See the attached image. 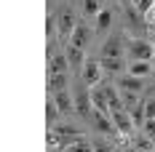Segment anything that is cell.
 <instances>
[{
  "mask_svg": "<svg viewBox=\"0 0 155 152\" xmlns=\"http://www.w3.org/2000/svg\"><path fill=\"white\" fill-rule=\"evenodd\" d=\"M126 51H128L131 61H153L155 59V46L150 40H144V37L128 40V43H126Z\"/></svg>",
  "mask_w": 155,
  "mask_h": 152,
  "instance_id": "cell-1",
  "label": "cell"
},
{
  "mask_svg": "<svg viewBox=\"0 0 155 152\" xmlns=\"http://www.w3.org/2000/svg\"><path fill=\"white\" fill-rule=\"evenodd\" d=\"M110 118H112V123H115V131H118V136L120 139H134V134H137V125H134V120H131V115H128V109H112L110 112Z\"/></svg>",
  "mask_w": 155,
  "mask_h": 152,
  "instance_id": "cell-2",
  "label": "cell"
},
{
  "mask_svg": "<svg viewBox=\"0 0 155 152\" xmlns=\"http://www.w3.org/2000/svg\"><path fill=\"white\" fill-rule=\"evenodd\" d=\"M75 112L80 118H86V120H91L94 115V104H91V88H86V83L83 86H78L75 88Z\"/></svg>",
  "mask_w": 155,
  "mask_h": 152,
  "instance_id": "cell-3",
  "label": "cell"
},
{
  "mask_svg": "<svg viewBox=\"0 0 155 152\" xmlns=\"http://www.w3.org/2000/svg\"><path fill=\"white\" fill-rule=\"evenodd\" d=\"M102 64H99V59L94 61V59H86V64H83V70H80V80L86 83V86H99L102 83Z\"/></svg>",
  "mask_w": 155,
  "mask_h": 152,
  "instance_id": "cell-4",
  "label": "cell"
},
{
  "mask_svg": "<svg viewBox=\"0 0 155 152\" xmlns=\"http://www.w3.org/2000/svg\"><path fill=\"white\" fill-rule=\"evenodd\" d=\"M56 24H59V40L62 43H70L72 30L78 27V19L72 16V11H62V14L56 16Z\"/></svg>",
  "mask_w": 155,
  "mask_h": 152,
  "instance_id": "cell-5",
  "label": "cell"
},
{
  "mask_svg": "<svg viewBox=\"0 0 155 152\" xmlns=\"http://www.w3.org/2000/svg\"><path fill=\"white\" fill-rule=\"evenodd\" d=\"M123 40H120V35H110L107 40H104V46H102V56L104 59H120L123 56Z\"/></svg>",
  "mask_w": 155,
  "mask_h": 152,
  "instance_id": "cell-6",
  "label": "cell"
},
{
  "mask_svg": "<svg viewBox=\"0 0 155 152\" xmlns=\"http://www.w3.org/2000/svg\"><path fill=\"white\" fill-rule=\"evenodd\" d=\"M91 104H94L96 112L110 115V99H107V93H104V86H94L91 88Z\"/></svg>",
  "mask_w": 155,
  "mask_h": 152,
  "instance_id": "cell-7",
  "label": "cell"
},
{
  "mask_svg": "<svg viewBox=\"0 0 155 152\" xmlns=\"http://www.w3.org/2000/svg\"><path fill=\"white\" fill-rule=\"evenodd\" d=\"M88 37H91V27H88L86 21H78V27L72 30V37H70V43H67V46L83 48L86 43H88Z\"/></svg>",
  "mask_w": 155,
  "mask_h": 152,
  "instance_id": "cell-8",
  "label": "cell"
},
{
  "mask_svg": "<svg viewBox=\"0 0 155 152\" xmlns=\"http://www.w3.org/2000/svg\"><path fill=\"white\" fill-rule=\"evenodd\" d=\"M118 88H120V91H128V93H142V88H144V77L123 75V77H118Z\"/></svg>",
  "mask_w": 155,
  "mask_h": 152,
  "instance_id": "cell-9",
  "label": "cell"
},
{
  "mask_svg": "<svg viewBox=\"0 0 155 152\" xmlns=\"http://www.w3.org/2000/svg\"><path fill=\"white\" fill-rule=\"evenodd\" d=\"M67 61H70L72 72H75V75H80V70H83V64H86V53H83V48L67 46Z\"/></svg>",
  "mask_w": 155,
  "mask_h": 152,
  "instance_id": "cell-10",
  "label": "cell"
},
{
  "mask_svg": "<svg viewBox=\"0 0 155 152\" xmlns=\"http://www.w3.org/2000/svg\"><path fill=\"white\" fill-rule=\"evenodd\" d=\"M91 123H94V128L102 131V134H118L112 118H110V115H102V112H96V109H94V115H91Z\"/></svg>",
  "mask_w": 155,
  "mask_h": 152,
  "instance_id": "cell-11",
  "label": "cell"
},
{
  "mask_svg": "<svg viewBox=\"0 0 155 152\" xmlns=\"http://www.w3.org/2000/svg\"><path fill=\"white\" fill-rule=\"evenodd\" d=\"M51 96H54V102H56V107H59L62 115H70L75 109V99L70 96V91H59V93H51Z\"/></svg>",
  "mask_w": 155,
  "mask_h": 152,
  "instance_id": "cell-12",
  "label": "cell"
},
{
  "mask_svg": "<svg viewBox=\"0 0 155 152\" xmlns=\"http://www.w3.org/2000/svg\"><path fill=\"white\" fill-rule=\"evenodd\" d=\"M67 70H70L67 53H54V56H48V75H56V72H67Z\"/></svg>",
  "mask_w": 155,
  "mask_h": 152,
  "instance_id": "cell-13",
  "label": "cell"
},
{
  "mask_svg": "<svg viewBox=\"0 0 155 152\" xmlns=\"http://www.w3.org/2000/svg\"><path fill=\"white\" fill-rule=\"evenodd\" d=\"M94 21H96V24H94V32H99V35H102V32H107L110 27H112V11L102 8L99 14L94 16Z\"/></svg>",
  "mask_w": 155,
  "mask_h": 152,
  "instance_id": "cell-14",
  "label": "cell"
},
{
  "mask_svg": "<svg viewBox=\"0 0 155 152\" xmlns=\"http://www.w3.org/2000/svg\"><path fill=\"white\" fill-rule=\"evenodd\" d=\"M59 91H67V72L48 75V93H59Z\"/></svg>",
  "mask_w": 155,
  "mask_h": 152,
  "instance_id": "cell-15",
  "label": "cell"
},
{
  "mask_svg": "<svg viewBox=\"0 0 155 152\" xmlns=\"http://www.w3.org/2000/svg\"><path fill=\"white\" fill-rule=\"evenodd\" d=\"M153 70H155L153 61H131L128 64V75H134V77H147Z\"/></svg>",
  "mask_w": 155,
  "mask_h": 152,
  "instance_id": "cell-16",
  "label": "cell"
},
{
  "mask_svg": "<svg viewBox=\"0 0 155 152\" xmlns=\"http://www.w3.org/2000/svg\"><path fill=\"white\" fill-rule=\"evenodd\" d=\"M56 118H59V107H56V102H54V96L48 93V99H46V123H48V128H54Z\"/></svg>",
  "mask_w": 155,
  "mask_h": 152,
  "instance_id": "cell-17",
  "label": "cell"
},
{
  "mask_svg": "<svg viewBox=\"0 0 155 152\" xmlns=\"http://www.w3.org/2000/svg\"><path fill=\"white\" fill-rule=\"evenodd\" d=\"M128 115H131L134 125H137V128H142V125H144V102H137L134 107H128Z\"/></svg>",
  "mask_w": 155,
  "mask_h": 152,
  "instance_id": "cell-18",
  "label": "cell"
},
{
  "mask_svg": "<svg viewBox=\"0 0 155 152\" xmlns=\"http://www.w3.org/2000/svg\"><path fill=\"white\" fill-rule=\"evenodd\" d=\"M99 64H102V70L104 72H120L123 70V59H99Z\"/></svg>",
  "mask_w": 155,
  "mask_h": 152,
  "instance_id": "cell-19",
  "label": "cell"
},
{
  "mask_svg": "<svg viewBox=\"0 0 155 152\" xmlns=\"http://www.w3.org/2000/svg\"><path fill=\"white\" fill-rule=\"evenodd\" d=\"M62 150H64V152H96L91 144H86L83 139H78V141H72L70 147H62Z\"/></svg>",
  "mask_w": 155,
  "mask_h": 152,
  "instance_id": "cell-20",
  "label": "cell"
},
{
  "mask_svg": "<svg viewBox=\"0 0 155 152\" xmlns=\"http://www.w3.org/2000/svg\"><path fill=\"white\" fill-rule=\"evenodd\" d=\"M102 11V3L99 0H83V14L86 16H96Z\"/></svg>",
  "mask_w": 155,
  "mask_h": 152,
  "instance_id": "cell-21",
  "label": "cell"
},
{
  "mask_svg": "<svg viewBox=\"0 0 155 152\" xmlns=\"http://www.w3.org/2000/svg\"><path fill=\"white\" fill-rule=\"evenodd\" d=\"M155 118V99H147L144 102V120H153Z\"/></svg>",
  "mask_w": 155,
  "mask_h": 152,
  "instance_id": "cell-22",
  "label": "cell"
},
{
  "mask_svg": "<svg viewBox=\"0 0 155 152\" xmlns=\"http://www.w3.org/2000/svg\"><path fill=\"white\" fill-rule=\"evenodd\" d=\"M142 134H144V136H150V139H155V118H153V120H144Z\"/></svg>",
  "mask_w": 155,
  "mask_h": 152,
  "instance_id": "cell-23",
  "label": "cell"
},
{
  "mask_svg": "<svg viewBox=\"0 0 155 152\" xmlns=\"http://www.w3.org/2000/svg\"><path fill=\"white\" fill-rule=\"evenodd\" d=\"M153 5H155V0H139V3H137V11L144 16L147 11H150V8H153Z\"/></svg>",
  "mask_w": 155,
  "mask_h": 152,
  "instance_id": "cell-24",
  "label": "cell"
},
{
  "mask_svg": "<svg viewBox=\"0 0 155 152\" xmlns=\"http://www.w3.org/2000/svg\"><path fill=\"white\" fill-rule=\"evenodd\" d=\"M62 150V147H48V152H59Z\"/></svg>",
  "mask_w": 155,
  "mask_h": 152,
  "instance_id": "cell-25",
  "label": "cell"
},
{
  "mask_svg": "<svg viewBox=\"0 0 155 152\" xmlns=\"http://www.w3.org/2000/svg\"><path fill=\"white\" fill-rule=\"evenodd\" d=\"M131 3H134V5H137V3H139V0H131Z\"/></svg>",
  "mask_w": 155,
  "mask_h": 152,
  "instance_id": "cell-26",
  "label": "cell"
},
{
  "mask_svg": "<svg viewBox=\"0 0 155 152\" xmlns=\"http://www.w3.org/2000/svg\"><path fill=\"white\" fill-rule=\"evenodd\" d=\"M153 67H155V59H153Z\"/></svg>",
  "mask_w": 155,
  "mask_h": 152,
  "instance_id": "cell-27",
  "label": "cell"
},
{
  "mask_svg": "<svg viewBox=\"0 0 155 152\" xmlns=\"http://www.w3.org/2000/svg\"><path fill=\"white\" fill-rule=\"evenodd\" d=\"M150 152H155V150H150Z\"/></svg>",
  "mask_w": 155,
  "mask_h": 152,
  "instance_id": "cell-28",
  "label": "cell"
}]
</instances>
